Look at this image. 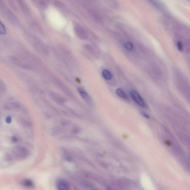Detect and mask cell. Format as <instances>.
Here are the masks:
<instances>
[{"label":"cell","mask_w":190,"mask_h":190,"mask_svg":"<svg viewBox=\"0 0 190 190\" xmlns=\"http://www.w3.org/2000/svg\"><path fill=\"white\" fill-rule=\"evenodd\" d=\"M124 47L127 50L132 51H133L134 46H133V43L131 42H128L124 43Z\"/></svg>","instance_id":"obj_4"},{"label":"cell","mask_w":190,"mask_h":190,"mask_svg":"<svg viewBox=\"0 0 190 190\" xmlns=\"http://www.w3.org/2000/svg\"><path fill=\"white\" fill-rule=\"evenodd\" d=\"M189 159H190V153L189 155Z\"/></svg>","instance_id":"obj_12"},{"label":"cell","mask_w":190,"mask_h":190,"mask_svg":"<svg viewBox=\"0 0 190 190\" xmlns=\"http://www.w3.org/2000/svg\"><path fill=\"white\" fill-rule=\"evenodd\" d=\"M78 91L82 98L88 104L92 103V99L90 96L86 92L85 90H84L83 88H78Z\"/></svg>","instance_id":"obj_2"},{"label":"cell","mask_w":190,"mask_h":190,"mask_svg":"<svg viewBox=\"0 0 190 190\" xmlns=\"http://www.w3.org/2000/svg\"><path fill=\"white\" fill-rule=\"evenodd\" d=\"M177 47L178 50L179 51H180V52L183 51V48L181 42H178L177 44Z\"/></svg>","instance_id":"obj_10"},{"label":"cell","mask_w":190,"mask_h":190,"mask_svg":"<svg viewBox=\"0 0 190 190\" xmlns=\"http://www.w3.org/2000/svg\"><path fill=\"white\" fill-rule=\"evenodd\" d=\"M102 74L103 77L106 80H110L112 78V75L108 70H103L102 71Z\"/></svg>","instance_id":"obj_3"},{"label":"cell","mask_w":190,"mask_h":190,"mask_svg":"<svg viewBox=\"0 0 190 190\" xmlns=\"http://www.w3.org/2000/svg\"><path fill=\"white\" fill-rule=\"evenodd\" d=\"M148 1L157 8H160L161 6V4L159 0H148Z\"/></svg>","instance_id":"obj_6"},{"label":"cell","mask_w":190,"mask_h":190,"mask_svg":"<svg viewBox=\"0 0 190 190\" xmlns=\"http://www.w3.org/2000/svg\"><path fill=\"white\" fill-rule=\"evenodd\" d=\"M6 30L5 27L3 23L1 22L0 24V33L1 35H4L6 34Z\"/></svg>","instance_id":"obj_8"},{"label":"cell","mask_w":190,"mask_h":190,"mask_svg":"<svg viewBox=\"0 0 190 190\" xmlns=\"http://www.w3.org/2000/svg\"><path fill=\"white\" fill-rule=\"evenodd\" d=\"M130 96L133 100L136 103L137 105L142 107H145L146 106L145 102L142 99L139 94L136 91L132 90L130 92Z\"/></svg>","instance_id":"obj_1"},{"label":"cell","mask_w":190,"mask_h":190,"mask_svg":"<svg viewBox=\"0 0 190 190\" xmlns=\"http://www.w3.org/2000/svg\"><path fill=\"white\" fill-rule=\"evenodd\" d=\"M58 187L60 189L64 190L67 189V187L66 184H65V183L61 182V183H59Z\"/></svg>","instance_id":"obj_9"},{"label":"cell","mask_w":190,"mask_h":190,"mask_svg":"<svg viewBox=\"0 0 190 190\" xmlns=\"http://www.w3.org/2000/svg\"><path fill=\"white\" fill-rule=\"evenodd\" d=\"M52 97L55 100L57 101V102H62L63 100V99L59 95L57 94H54V93L52 94Z\"/></svg>","instance_id":"obj_7"},{"label":"cell","mask_w":190,"mask_h":190,"mask_svg":"<svg viewBox=\"0 0 190 190\" xmlns=\"http://www.w3.org/2000/svg\"><path fill=\"white\" fill-rule=\"evenodd\" d=\"M116 93L119 97L127 99L128 98L127 95L124 93V92L120 88H118L116 90Z\"/></svg>","instance_id":"obj_5"},{"label":"cell","mask_w":190,"mask_h":190,"mask_svg":"<svg viewBox=\"0 0 190 190\" xmlns=\"http://www.w3.org/2000/svg\"><path fill=\"white\" fill-rule=\"evenodd\" d=\"M142 115H143L145 117L147 118H149V116L148 115H147L145 113H142Z\"/></svg>","instance_id":"obj_11"}]
</instances>
